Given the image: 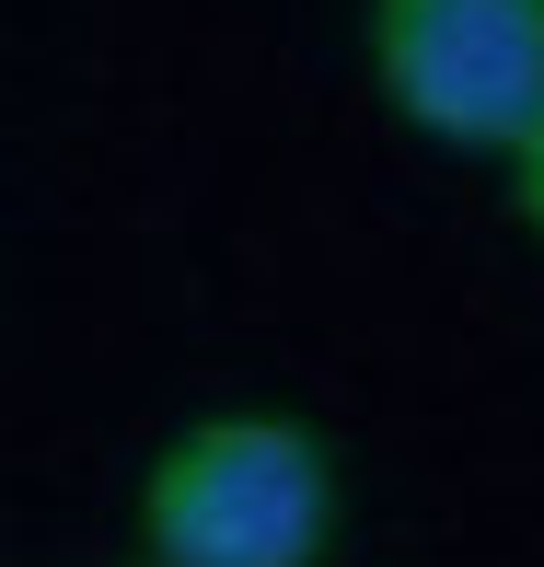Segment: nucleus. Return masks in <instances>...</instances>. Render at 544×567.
I'll use <instances>...</instances> for the list:
<instances>
[{"mask_svg":"<svg viewBox=\"0 0 544 567\" xmlns=\"http://www.w3.org/2000/svg\"><path fill=\"white\" fill-rule=\"evenodd\" d=\"M336 522H348L336 441L278 405L186 417L140 463V498H127L140 567H325Z\"/></svg>","mask_w":544,"mask_h":567,"instance_id":"1","label":"nucleus"},{"mask_svg":"<svg viewBox=\"0 0 544 567\" xmlns=\"http://www.w3.org/2000/svg\"><path fill=\"white\" fill-rule=\"evenodd\" d=\"M359 59L394 127L499 163L544 116V0H371Z\"/></svg>","mask_w":544,"mask_h":567,"instance_id":"2","label":"nucleus"},{"mask_svg":"<svg viewBox=\"0 0 544 567\" xmlns=\"http://www.w3.org/2000/svg\"><path fill=\"white\" fill-rule=\"evenodd\" d=\"M499 186H510V220H522L533 231V244H544V116L522 127V140H510L499 151Z\"/></svg>","mask_w":544,"mask_h":567,"instance_id":"3","label":"nucleus"}]
</instances>
